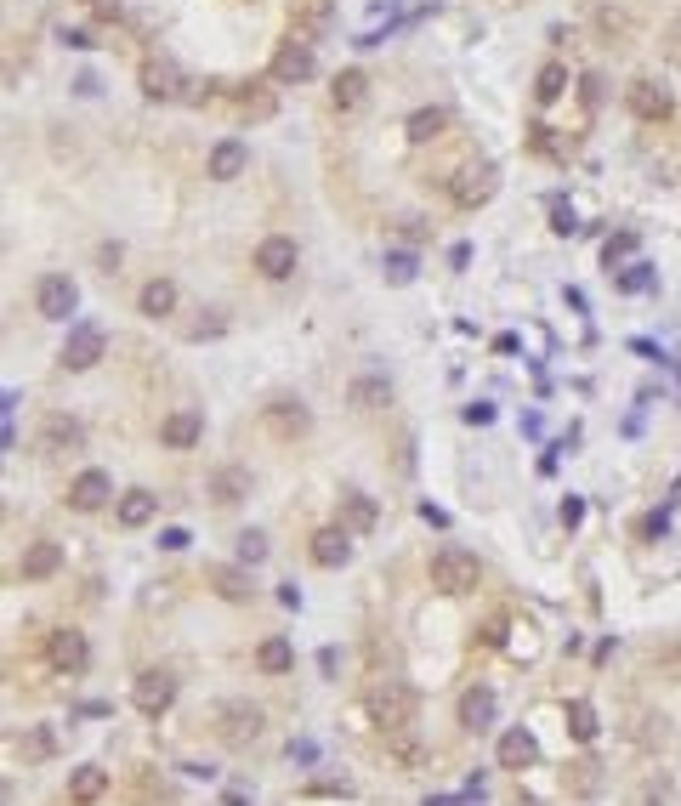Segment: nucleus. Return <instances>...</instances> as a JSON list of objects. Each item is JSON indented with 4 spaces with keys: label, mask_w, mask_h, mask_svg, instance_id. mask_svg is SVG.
<instances>
[{
    "label": "nucleus",
    "mask_w": 681,
    "mask_h": 806,
    "mask_svg": "<svg viewBox=\"0 0 681 806\" xmlns=\"http://www.w3.org/2000/svg\"><path fill=\"white\" fill-rule=\"evenodd\" d=\"M477 579H483V568H477V557L466 551V545H443L432 557V585L443 596H466L477 591Z\"/></svg>",
    "instance_id": "1"
},
{
    "label": "nucleus",
    "mask_w": 681,
    "mask_h": 806,
    "mask_svg": "<svg viewBox=\"0 0 681 806\" xmlns=\"http://www.w3.org/2000/svg\"><path fill=\"white\" fill-rule=\"evenodd\" d=\"M193 86H199V80H188L171 57H148V63H142V97H154V103H193V97H199Z\"/></svg>",
    "instance_id": "2"
},
{
    "label": "nucleus",
    "mask_w": 681,
    "mask_h": 806,
    "mask_svg": "<svg viewBox=\"0 0 681 806\" xmlns=\"http://www.w3.org/2000/svg\"><path fill=\"white\" fill-rule=\"evenodd\" d=\"M108 352V335H103V324H91V318H80V324H69V341H63V352H57V364L63 369H91L97 358Z\"/></svg>",
    "instance_id": "3"
},
{
    "label": "nucleus",
    "mask_w": 681,
    "mask_h": 806,
    "mask_svg": "<svg viewBox=\"0 0 681 806\" xmlns=\"http://www.w3.org/2000/svg\"><path fill=\"white\" fill-rule=\"evenodd\" d=\"M494 193H500V171H494V165H466V171L449 182V199L460 211H483Z\"/></svg>",
    "instance_id": "4"
},
{
    "label": "nucleus",
    "mask_w": 681,
    "mask_h": 806,
    "mask_svg": "<svg viewBox=\"0 0 681 806\" xmlns=\"http://www.w3.org/2000/svg\"><path fill=\"white\" fill-rule=\"evenodd\" d=\"M74 307H80V284H74L69 273H46V279L35 284V313H40V318L63 324Z\"/></svg>",
    "instance_id": "5"
},
{
    "label": "nucleus",
    "mask_w": 681,
    "mask_h": 806,
    "mask_svg": "<svg viewBox=\"0 0 681 806\" xmlns=\"http://www.w3.org/2000/svg\"><path fill=\"white\" fill-rule=\"evenodd\" d=\"M375 721H381V733H398V727H415V693L403 682H381L375 687Z\"/></svg>",
    "instance_id": "6"
},
{
    "label": "nucleus",
    "mask_w": 681,
    "mask_h": 806,
    "mask_svg": "<svg viewBox=\"0 0 681 806\" xmlns=\"http://www.w3.org/2000/svg\"><path fill=\"white\" fill-rule=\"evenodd\" d=\"M267 727V716L256 710V704H222V721H216V738L222 744H233V750H245V744H256Z\"/></svg>",
    "instance_id": "7"
},
{
    "label": "nucleus",
    "mask_w": 681,
    "mask_h": 806,
    "mask_svg": "<svg viewBox=\"0 0 681 806\" xmlns=\"http://www.w3.org/2000/svg\"><path fill=\"white\" fill-rule=\"evenodd\" d=\"M318 57H313V40H284L279 52H273V86H301V80H313Z\"/></svg>",
    "instance_id": "8"
},
{
    "label": "nucleus",
    "mask_w": 681,
    "mask_h": 806,
    "mask_svg": "<svg viewBox=\"0 0 681 806\" xmlns=\"http://www.w3.org/2000/svg\"><path fill=\"white\" fill-rule=\"evenodd\" d=\"M625 103H630V114L647 120V125H664L676 114V97H670V86H659V80H630Z\"/></svg>",
    "instance_id": "9"
},
{
    "label": "nucleus",
    "mask_w": 681,
    "mask_h": 806,
    "mask_svg": "<svg viewBox=\"0 0 681 806\" xmlns=\"http://www.w3.org/2000/svg\"><path fill=\"white\" fill-rule=\"evenodd\" d=\"M131 704H137L142 716H165L176 704V676L171 670H142L137 682H131Z\"/></svg>",
    "instance_id": "10"
},
{
    "label": "nucleus",
    "mask_w": 681,
    "mask_h": 806,
    "mask_svg": "<svg viewBox=\"0 0 681 806\" xmlns=\"http://www.w3.org/2000/svg\"><path fill=\"white\" fill-rule=\"evenodd\" d=\"M296 267H301V250L290 233H267L262 245H256V273L262 279H290Z\"/></svg>",
    "instance_id": "11"
},
{
    "label": "nucleus",
    "mask_w": 681,
    "mask_h": 806,
    "mask_svg": "<svg viewBox=\"0 0 681 806\" xmlns=\"http://www.w3.org/2000/svg\"><path fill=\"white\" fill-rule=\"evenodd\" d=\"M262 421H267V432H273V438H307V432H313V415H307V403L301 398H273L262 409Z\"/></svg>",
    "instance_id": "12"
},
{
    "label": "nucleus",
    "mask_w": 681,
    "mask_h": 806,
    "mask_svg": "<svg viewBox=\"0 0 681 806\" xmlns=\"http://www.w3.org/2000/svg\"><path fill=\"white\" fill-rule=\"evenodd\" d=\"M46 659H52L57 676H80V670H86V659H91L86 631H52V642H46Z\"/></svg>",
    "instance_id": "13"
},
{
    "label": "nucleus",
    "mask_w": 681,
    "mask_h": 806,
    "mask_svg": "<svg viewBox=\"0 0 681 806\" xmlns=\"http://www.w3.org/2000/svg\"><path fill=\"white\" fill-rule=\"evenodd\" d=\"M199 438H205V415L199 409H176V415L159 421V443L165 449H199Z\"/></svg>",
    "instance_id": "14"
},
{
    "label": "nucleus",
    "mask_w": 681,
    "mask_h": 806,
    "mask_svg": "<svg viewBox=\"0 0 681 806\" xmlns=\"http://www.w3.org/2000/svg\"><path fill=\"white\" fill-rule=\"evenodd\" d=\"M108 500H114V477L97 472V466H91V472H80V477L69 483V506H74V511H103Z\"/></svg>",
    "instance_id": "15"
},
{
    "label": "nucleus",
    "mask_w": 681,
    "mask_h": 806,
    "mask_svg": "<svg viewBox=\"0 0 681 806\" xmlns=\"http://www.w3.org/2000/svg\"><path fill=\"white\" fill-rule=\"evenodd\" d=\"M40 443H46L52 455H80V449H86V426L74 421V415H46Z\"/></svg>",
    "instance_id": "16"
},
{
    "label": "nucleus",
    "mask_w": 681,
    "mask_h": 806,
    "mask_svg": "<svg viewBox=\"0 0 681 806\" xmlns=\"http://www.w3.org/2000/svg\"><path fill=\"white\" fill-rule=\"evenodd\" d=\"M245 165H250V148L239 137H227V142H216V148H210L205 176H210V182H233V176H245Z\"/></svg>",
    "instance_id": "17"
},
{
    "label": "nucleus",
    "mask_w": 681,
    "mask_h": 806,
    "mask_svg": "<svg viewBox=\"0 0 681 806\" xmlns=\"http://www.w3.org/2000/svg\"><path fill=\"white\" fill-rule=\"evenodd\" d=\"M352 540H358V534H347V528L335 523V528H318L307 551H313V562H318V568H341V562L352 557Z\"/></svg>",
    "instance_id": "18"
},
{
    "label": "nucleus",
    "mask_w": 681,
    "mask_h": 806,
    "mask_svg": "<svg viewBox=\"0 0 681 806\" xmlns=\"http://www.w3.org/2000/svg\"><path fill=\"white\" fill-rule=\"evenodd\" d=\"M57 568H63V545H57V540H35L29 551H23V562H18L23 585H35V579H52Z\"/></svg>",
    "instance_id": "19"
},
{
    "label": "nucleus",
    "mask_w": 681,
    "mask_h": 806,
    "mask_svg": "<svg viewBox=\"0 0 681 806\" xmlns=\"http://www.w3.org/2000/svg\"><path fill=\"white\" fill-rule=\"evenodd\" d=\"M330 23H335V0H296V40L330 35Z\"/></svg>",
    "instance_id": "20"
},
{
    "label": "nucleus",
    "mask_w": 681,
    "mask_h": 806,
    "mask_svg": "<svg viewBox=\"0 0 681 806\" xmlns=\"http://www.w3.org/2000/svg\"><path fill=\"white\" fill-rule=\"evenodd\" d=\"M245 494H250L245 466H216V472H210V500H216V506H239Z\"/></svg>",
    "instance_id": "21"
},
{
    "label": "nucleus",
    "mask_w": 681,
    "mask_h": 806,
    "mask_svg": "<svg viewBox=\"0 0 681 806\" xmlns=\"http://www.w3.org/2000/svg\"><path fill=\"white\" fill-rule=\"evenodd\" d=\"M154 511H159L154 489H125L120 506H114V517H120V528H142V523H154Z\"/></svg>",
    "instance_id": "22"
},
{
    "label": "nucleus",
    "mask_w": 681,
    "mask_h": 806,
    "mask_svg": "<svg viewBox=\"0 0 681 806\" xmlns=\"http://www.w3.org/2000/svg\"><path fill=\"white\" fill-rule=\"evenodd\" d=\"M534 761H540V744H534V733H528V727H511V733L500 738V767L523 772V767H534Z\"/></svg>",
    "instance_id": "23"
},
{
    "label": "nucleus",
    "mask_w": 681,
    "mask_h": 806,
    "mask_svg": "<svg viewBox=\"0 0 681 806\" xmlns=\"http://www.w3.org/2000/svg\"><path fill=\"white\" fill-rule=\"evenodd\" d=\"M364 97H369V74H364V69H341V74H335L330 103L341 108V114H352V108H364Z\"/></svg>",
    "instance_id": "24"
},
{
    "label": "nucleus",
    "mask_w": 681,
    "mask_h": 806,
    "mask_svg": "<svg viewBox=\"0 0 681 806\" xmlns=\"http://www.w3.org/2000/svg\"><path fill=\"white\" fill-rule=\"evenodd\" d=\"M494 721V687H466V699H460V727L466 733H483Z\"/></svg>",
    "instance_id": "25"
},
{
    "label": "nucleus",
    "mask_w": 681,
    "mask_h": 806,
    "mask_svg": "<svg viewBox=\"0 0 681 806\" xmlns=\"http://www.w3.org/2000/svg\"><path fill=\"white\" fill-rule=\"evenodd\" d=\"M137 313L142 318H171L176 313V279H148V284H142Z\"/></svg>",
    "instance_id": "26"
},
{
    "label": "nucleus",
    "mask_w": 681,
    "mask_h": 806,
    "mask_svg": "<svg viewBox=\"0 0 681 806\" xmlns=\"http://www.w3.org/2000/svg\"><path fill=\"white\" fill-rule=\"evenodd\" d=\"M386 750H392V761H398L403 772H420L426 761H432V750H426V744H420V738L409 733V727H398V733H386Z\"/></svg>",
    "instance_id": "27"
},
{
    "label": "nucleus",
    "mask_w": 681,
    "mask_h": 806,
    "mask_svg": "<svg viewBox=\"0 0 681 806\" xmlns=\"http://www.w3.org/2000/svg\"><path fill=\"white\" fill-rule=\"evenodd\" d=\"M375 517H381V511H375V500H369V494H358V489L341 494V528H347V534H369V528H375Z\"/></svg>",
    "instance_id": "28"
},
{
    "label": "nucleus",
    "mask_w": 681,
    "mask_h": 806,
    "mask_svg": "<svg viewBox=\"0 0 681 806\" xmlns=\"http://www.w3.org/2000/svg\"><path fill=\"white\" fill-rule=\"evenodd\" d=\"M108 795V772L103 767H74L69 772V801L74 806H91V801H103Z\"/></svg>",
    "instance_id": "29"
},
{
    "label": "nucleus",
    "mask_w": 681,
    "mask_h": 806,
    "mask_svg": "<svg viewBox=\"0 0 681 806\" xmlns=\"http://www.w3.org/2000/svg\"><path fill=\"white\" fill-rule=\"evenodd\" d=\"M256 665H262V676H290L296 670V648L284 636H267L262 648H256Z\"/></svg>",
    "instance_id": "30"
},
{
    "label": "nucleus",
    "mask_w": 681,
    "mask_h": 806,
    "mask_svg": "<svg viewBox=\"0 0 681 806\" xmlns=\"http://www.w3.org/2000/svg\"><path fill=\"white\" fill-rule=\"evenodd\" d=\"M347 398H352V409H381V403H392V381L386 375H358Z\"/></svg>",
    "instance_id": "31"
},
{
    "label": "nucleus",
    "mask_w": 681,
    "mask_h": 806,
    "mask_svg": "<svg viewBox=\"0 0 681 806\" xmlns=\"http://www.w3.org/2000/svg\"><path fill=\"white\" fill-rule=\"evenodd\" d=\"M403 131H409V142H437L443 131H449V114H443V108H415Z\"/></svg>",
    "instance_id": "32"
},
{
    "label": "nucleus",
    "mask_w": 681,
    "mask_h": 806,
    "mask_svg": "<svg viewBox=\"0 0 681 806\" xmlns=\"http://www.w3.org/2000/svg\"><path fill=\"white\" fill-rule=\"evenodd\" d=\"M210 585H216V596H227V602H250V574L245 568L216 562V568H210Z\"/></svg>",
    "instance_id": "33"
},
{
    "label": "nucleus",
    "mask_w": 681,
    "mask_h": 806,
    "mask_svg": "<svg viewBox=\"0 0 681 806\" xmlns=\"http://www.w3.org/2000/svg\"><path fill=\"white\" fill-rule=\"evenodd\" d=\"M381 273H386V284H415V256H409V250H386L381 256Z\"/></svg>",
    "instance_id": "34"
},
{
    "label": "nucleus",
    "mask_w": 681,
    "mask_h": 806,
    "mask_svg": "<svg viewBox=\"0 0 681 806\" xmlns=\"http://www.w3.org/2000/svg\"><path fill=\"white\" fill-rule=\"evenodd\" d=\"M613 284H619L625 296H642V290H653L659 279H653V262H630V267H619V279Z\"/></svg>",
    "instance_id": "35"
},
{
    "label": "nucleus",
    "mask_w": 681,
    "mask_h": 806,
    "mask_svg": "<svg viewBox=\"0 0 681 806\" xmlns=\"http://www.w3.org/2000/svg\"><path fill=\"white\" fill-rule=\"evenodd\" d=\"M562 91H568V69H562V63H545L540 80H534V97H540V103H557Z\"/></svg>",
    "instance_id": "36"
},
{
    "label": "nucleus",
    "mask_w": 681,
    "mask_h": 806,
    "mask_svg": "<svg viewBox=\"0 0 681 806\" xmlns=\"http://www.w3.org/2000/svg\"><path fill=\"white\" fill-rule=\"evenodd\" d=\"M568 733H574L579 744H591V738H596V710H591L585 699H574V704H568Z\"/></svg>",
    "instance_id": "37"
},
{
    "label": "nucleus",
    "mask_w": 681,
    "mask_h": 806,
    "mask_svg": "<svg viewBox=\"0 0 681 806\" xmlns=\"http://www.w3.org/2000/svg\"><path fill=\"white\" fill-rule=\"evenodd\" d=\"M182 335H188V341H222V335H227V313H216V307H210V318H193Z\"/></svg>",
    "instance_id": "38"
},
{
    "label": "nucleus",
    "mask_w": 681,
    "mask_h": 806,
    "mask_svg": "<svg viewBox=\"0 0 681 806\" xmlns=\"http://www.w3.org/2000/svg\"><path fill=\"white\" fill-rule=\"evenodd\" d=\"M568 784H574V795H591V789L602 784V767H596L591 755H579V761H574V772H568Z\"/></svg>",
    "instance_id": "39"
},
{
    "label": "nucleus",
    "mask_w": 681,
    "mask_h": 806,
    "mask_svg": "<svg viewBox=\"0 0 681 806\" xmlns=\"http://www.w3.org/2000/svg\"><path fill=\"white\" fill-rule=\"evenodd\" d=\"M625 256H636V233H619V239H608V245H602V267H619L625 262Z\"/></svg>",
    "instance_id": "40"
},
{
    "label": "nucleus",
    "mask_w": 681,
    "mask_h": 806,
    "mask_svg": "<svg viewBox=\"0 0 681 806\" xmlns=\"http://www.w3.org/2000/svg\"><path fill=\"white\" fill-rule=\"evenodd\" d=\"M267 557V534H256V528H245V534H239V562H245V568H256V562Z\"/></svg>",
    "instance_id": "41"
},
{
    "label": "nucleus",
    "mask_w": 681,
    "mask_h": 806,
    "mask_svg": "<svg viewBox=\"0 0 681 806\" xmlns=\"http://www.w3.org/2000/svg\"><path fill=\"white\" fill-rule=\"evenodd\" d=\"M18 750H23V761H46V755H52V738L35 727V733H23V738H18Z\"/></svg>",
    "instance_id": "42"
},
{
    "label": "nucleus",
    "mask_w": 681,
    "mask_h": 806,
    "mask_svg": "<svg viewBox=\"0 0 681 806\" xmlns=\"http://www.w3.org/2000/svg\"><path fill=\"white\" fill-rule=\"evenodd\" d=\"M551 233H562V239H568V233H579V216H574V205H568V199H557V205H551Z\"/></svg>",
    "instance_id": "43"
},
{
    "label": "nucleus",
    "mask_w": 681,
    "mask_h": 806,
    "mask_svg": "<svg viewBox=\"0 0 681 806\" xmlns=\"http://www.w3.org/2000/svg\"><path fill=\"white\" fill-rule=\"evenodd\" d=\"M273 108H279V97H273V91H245V114H250V120H267Z\"/></svg>",
    "instance_id": "44"
},
{
    "label": "nucleus",
    "mask_w": 681,
    "mask_h": 806,
    "mask_svg": "<svg viewBox=\"0 0 681 806\" xmlns=\"http://www.w3.org/2000/svg\"><path fill=\"white\" fill-rule=\"evenodd\" d=\"M579 86H585V91H579V97H585V108H596V103H602V80H596V74H585Z\"/></svg>",
    "instance_id": "45"
},
{
    "label": "nucleus",
    "mask_w": 681,
    "mask_h": 806,
    "mask_svg": "<svg viewBox=\"0 0 681 806\" xmlns=\"http://www.w3.org/2000/svg\"><path fill=\"white\" fill-rule=\"evenodd\" d=\"M466 421H472V426H489L494 409H489V403H466Z\"/></svg>",
    "instance_id": "46"
},
{
    "label": "nucleus",
    "mask_w": 681,
    "mask_h": 806,
    "mask_svg": "<svg viewBox=\"0 0 681 806\" xmlns=\"http://www.w3.org/2000/svg\"><path fill=\"white\" fill-rule=\"evenodd\" d=\"M159 545H165V551H182V545H188V528H165V534H159Z\"/></svg>",
    "instance_id": "47"
},
{
    "label": "nucleus",
    "mask_w": 681,
    "mask_h": 806,
    "mask_svg": "<svg viewBox=\"0 0 681 806\" xmlns=\"http://www.w3.org/2000/svg\"><path fill=\"white\" fill-rule=\"evenodd\" d=\"M579 517H585V500H562V523L574 528V523H579Z\"/></svg>",
    "instance_id": "48"
},
{
    "label": "nucleus",
    "mask_w": 681,
    "mask_h": 806,
    "mask_svg": "<svg viewBox=\"0 0 681 806\" xmlns=\"http://www.w3.org/2000/svg\"><path fill=\"white\" fill-rule=\"evenodd\" d=\"M483 642H489V648H500V642H506V625H500V619H489V625H483Z\"/></svg>",
    "instance_id": "49"
},
{
    "label": "nucleus",
    "mask_w": 681,
    "mask_h": 806,
    "mask_svg": "<svg viewBox=\"0 0 681 806\" xmlns=\"http://www.w3.org/2000/svg\"><path fill=\"white\" fill-rule=\"evenodd\" d=\"M63 46H74V52H86V46H97V40H91V35H80V29H69V35H63Z\"/></svg>",
    "instance_id": "50"
},
{
    "label": "nucleus",
    "mask_w": 681,
    "mask_h": 806,
    "mask_svg": "<svg viewBox=\"0 0 681 806\" xmlns=\"http://www.w3.org/2000/svg\"><path fill=\"white\" fill-rule=\"evenodd\" d=\"M86 6H108V0H86Z\"/></svg>",
    "instance_id": "51"
}]
</instances>
